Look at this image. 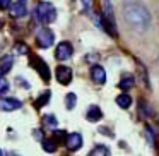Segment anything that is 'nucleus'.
I'll use <instances>...</instances> for the list:
<instances>
[{"label":"nucleus","instance_id":"aec40b11","mask_svg":"<svg viewBox=\"0 0 159 156\" xmlns=\"http://www.w3.org/2000/svg\"><path fill=\"white\" fill-rule=\"evenodd\" d=\"M75 103H77V96H75L74 93H69V94H67V98H65V106H67V110H74Z\"/></svg>","mask_w":159,"mask_h":156},{"label":"nucleus","instance_id":"f8f14e48","mask_svg":"<svg viewBox=\"0 0 159 156\" xmlns=\"http://www.w3.org/2000/svg\"><path fill=\"white\" fill-rule=\"evenodd\" d=\"M86 117H87V120H89V122H98V120H101V117H103V111H101L99 106L93 105V106L87 108Z\"/></svg>","mask_w":159,"mask_h":156},{"label":"nucleus","instance_id":"dca6fc26","mask_svg":"<svg viewBox=\"0 0 159 156\" xmlns=\"http://www.w3.org/2000/svg\"><path fill=\"white\" fill-rule=\"evenodd\" d=\"M43 149H45L46 153H55L57 151L55 139H46V141H43Z\"/></svg>","mask_w":159,"mask_h":156},{"label":"nucleus","instance_id":"2eb2a0df","mask_svg":"<svg viewBox=\"0 0 159 156\" xmlns=\"http://www.w3.org/2000/svg\"><path fill=\"white\" fill-rule=\"evenodd\" d=\"M116 105L120 108H125V110H127V108H130V105H132V98L128 96L127 93H123V94H120V96L116 98Z\"/></svg>","mask_w":159,"mask_h":156},{"label":"nucleus","instance_id":"f03ea898","mask_svg":"<svg viewBox=\"0 0 159 156\" xmlns=\"http://www.w3.org/2000/svg\"><path fill=\"white\" fill-rule=\"evenodd\" d=\"M101 28L111 36H116V21H115L111 0H103V16H101Z\"/></svg>","mask_w":159,"mask_h":156},{"label":"nucleus","instance_id":"6ab92c4d","mask_svg":"<svg viewBox=\"0 0 159 156\" xmlns=\"http://www.w3.org/2000/svg\"><path fill=\"white\" fill-rule=\"evenodd\" d=\"M91 156H99V154H103V156H108L110 154V149L106 148V146H96V148L93 149V151L89 153Z\"/></svg>","mask_w":159,"mask_h":156},{"label":"nucleus","instance_id":"1a4fd4ad","mask_svg":"<svg viewBox=\"0 0 159 156\" xmlns=\"http://www.w3.org/2000/svg\"><path fill=\"white\" fill-rule=\"evenodd\" d=\"M22 106V103L19 100H14V98H0V110L2 111H14L19 110Z\"/></svg>","mask_w":159,"mask_h":156},{"label":"nucleus","instance_id":"f257e3e1","mask_svg":"<svg viewBox=\"0 0 159 156\" xmlns=\"http://www.w3.org/2000/svg\"><path fill=\"white\" fill-rule=\"evenodd\" d=\"M123 17L134 31H145L151 24V12L139 0H127L123 5Z\"/></svg>","mask_w":159,"mask_h":156},{"label":"nucleus","instance_id":"9b49d317","mask_svg":"<svg viewBox=\"0 0 159 156\" xmlns=\"http://www.w3.org/2000/svg\"><path fill=\"white\" fill-rule=\"evenodd\" d=\"M11 16L14 19H17V17H24L26 16V5H24V2H22V0H19V2H16L14 5H11Z\"/></svg>","mask_w":159,"mask_h":156},{"label":"nucleus","instance_id":"bb28decb","mask_svg":"<svg viewBox=\"0 0 159 156\" xmlns=\"http://www.w3.org/2000/svg\"><path fill=\"white\" fill-rule=\"evenodd\" d=\"M2 154H4V153H2V151H0V156H2Z\"/></svg>","mask_w":159,"mask_h":156},{"label":"nucleus","instance_id":"ddd939ff","mask_svg":"<svg viewBox=\"0 0 159 156\" xmlns=\"http://www.w3.org/2000/svg\"><path fill=\"white\" fill-rule=\"evenodd\" d=\"M134 84H135V77L125 74V76L120 79V83H118V87H120V89H123V91H128V89H132V87H134Z\"/></svg>","mask_w":159,"mask_h":156},{"label":"nucleus","instance_id":"4468645a","mask_svg":"<svg viewBox=\"0 0 159 156\" xmlns=\"http://www.w3.org/2000/svg\"><path fill=\"white\" fill-rule=\"evenodd\" d=\"M12 55H4V59L0 60V72L2 74H7L9 70L12 69Z\"/></svg>","mask_w":159,"mask_h":156},{"label":"nucleus","instance_id":"4be33fe9","mask_svg":"<svg viewBox=\"0 0 159 156\" xmlns=\"http://www.w3.org/2000/svg\"><path fill=\"white\" fill-rule=\"evenodd\" d=\"M53 137H55V142H57V144H58V142H60V144H63V142H65V137H67V134H65V132H63V130H55V132H53Z\"/></svg>","mask_w":159,"mask_h":156},{"label":"nucleus","instance_id":"b1692460","mask_svg":"<svg viewBox=\"0 0 159 156\" xmlns=\"http://www.w3.org/2000/svg\"><path fill=\"white\" fill-rule=\"evenodd\" d=\"M9 7H11V0H0V11H5Z\"/></svg>","mask_w":159,"mask_h":156},{"label":"nucleus","instance_id":"393cba45","mask_svg":"<svg viewBox=\"0 0 159 156\" xmlns=\"http://www.w3.org/2000/svg\"><path fill=\"white\" fill-rule=\"evenodd\" d=\"M80 2H82V12H89L91 0H80Z\"/></svg>","mask_w":159,"mask_h":156},{"label":"nucleus","instance_id":"5701e85b","mask_svg":"<svg viewBox=\"0 0 159 156\" xmlns=\"http://www.w3.org/2000/svg\"><path fill=\"white\" fill-rule=\"evenodd\" d=\"M9 91V83L5 79H0V94H5Z\"/></svg>","mask_w":159,"mask_h":156},{"label":"nucleus","instance_id":"a878e982","mask_svg":"<svg viewBox=\"0 0 159 156\" xmlns=\"http://www.w3.org/2000/svg\"><path fill=\"white\" fill-rule=\"evenodd\" d=\"M33 135H34L38 141H41V130H33Z\"/></svg>","mask_w":159,"mask_h":156},{"label":"nucleus","instance_id":"20e7f679","mask_svg":"<svg viewBox=\"0 0 159 156\" xmlns=\"http://www.w3.org/2000/svg\"><path fill=\"white\" fill-rule=\"evenodd\" d=\"M29 64H31L33 69H36V72L39 74V77H41L45 83H48L50 77H52V74H50V69H48V64L45 62V60H41L39 57L33 55L31 60H29Z\"/></svg>","mask_w":159,"mask_h":156},{"label":"nucleus","instance_id":"a211bd4d","mask_svg":"<svg viewBox=\"0 0 159 156\" xmlns=\"http://www.w3.org/2000/svg\"><path fill=\"white\" fill-rule=\"evenodd\" d=\"M50 96H52V93H50V91H46V93H43L41 96H39L38 100H36L34 106H36V108H41L43 105H46V103L50 101Z\"/></svg>","mask_w":159,"mask_h":156},{"label":"nucleus","instance_id":"cd10ccee","mask_svg":"<svg viewBox=\"0 0 159 156\" xmlns=\"http://www.w3.org/2000/svg\"><path fill=\"white\" fill-rule=\"evenodd\" d=\"M0 24H2V22H0Z\"/></svg>","mask_w":159,"mask_h":156},{"label":"nucleus","instance_id":"412c9836","mask_svg":"<svg viewBox=\"0 0 159 156\" xmlns=\"http://www.w3.org/2000/svg\"><path fill=\"white\" fill-rule=\"evenodd\" d=\"M43 125L48 129H55L57 127V118L53 117V115H46L45 118H43Z\"/></svg>","mask_w":159,"mask_h":156},{"label":"nucleus","instance_id":"f3484780","mask_svg":"<svg viewBox=\"0 0 159 156\" xmlns=\"http://www.w3.org/2000/svg\"><path fill=\"white\" fill-rule=\"evenodd\" d=\"M14 53L16 55H29V46L24 43H17V45H14Z\"/></svg>","mask_w":159,"mask_h":156},{"label":"nucleus","instance_id":"423d86ee","mask_svg":"<svg viewBox=\"0 0 159 156\" xmlns=\"http://www.w3.org/2000/svg\"><path fill=\"white\" fill-rule=\"evenodd\" d=\"M72 53H74V48L69 41H62L55 50V57L58 60H69L72 57Z\"/></svg>","mask_w":159,"mask_h":156},{"label":"nucleus","instance_id":"6e6552de","mask_svg":"<svg viewBox=\"0 0 159 156\" xmlns=\"http://www.w3.org/2000/svg\"><path fill=\"white\" fill-rule=\"evenodd\" d=\"M63 144L67 146V149H69V151H77V149L82 148V137H80V134L74 132V134H69V135H67Z\"/></svg>","mask_w":159,"mask_h":156},{"label":"nucleus","instance_id":"7ed1b4c3","mask_svg":"<svg viewBox=\"0 0 159 156\" xmlns=\"http://www.w3.org/2000/svg\"><path fill=\"white\" fill-rule=\"evenodd\" d=\"M36 17L43 24H50V22H53L57 19V9L50 2H41L38 5V9H36Z\"/></svg>","mask_w":159,"mask_h":156},{"label":"nucleus","instance_id":"0eeeda50","mask_svg":"<svg viewBox=\"0 0 159 156\" xmlns=\"http://www.w3.org/2000/svg\"><path fill=\"white\" fill-rule=\"evenodd\" d=\"M57 81L60 84H63V86L70 84V81H72V69L67 65H58L57 67Z\"/></svg>","mask_w":159,"mask_h":156},{"label":"nucleus","instance_id":"9d476101","mask_svg":"<svg viewBox=\"0 0 159 156\" xmlns=\"http://www.w3.org/2000/svg\"><path fill=\"white\" fill-rule=\"evenodd\" d=\"M91 77L96 84H104L106 83V70L101 65H93L91 67Z\"/></svg>","mask_w":159,"mask_h":156},{"label":"nucleus","instance_id":"39448f33","mask_svg":"<svg viewBox=\"0 0 159 156\" xmlns=\"http://www.w3.org/2000/svg\"><path fill=\"white\" fill-rule=\"evenodd\" d=\"M55 41V36H53L52 29L48 28H41L38 33H36V45L39 48H50Z\"/></svg>","mask_w":159,"mask_h":156}]
</instances>
